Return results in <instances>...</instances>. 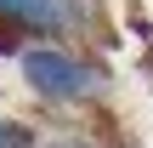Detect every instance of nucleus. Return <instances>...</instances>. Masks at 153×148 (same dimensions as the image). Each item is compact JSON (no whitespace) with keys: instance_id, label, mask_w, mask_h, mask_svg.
Returning <instances> with one entry per match:
<instances>
[{"instance_id":"nucleus-1","label":"nucleus","mask_w":153,"mask_h":148,"mask_svg":"<svg viewBox=\"0 0 153 148\" xmlns=\"http://www.w3.org/2000/svg\"><path fill=\"white\" fill-rule=\"evenodd\" d=\"M17 80L45 108H97V103H108V86H114L108 63L74 40H34L17 57Z\"/></svg>"},{"instance_id":"nucleus-3","label":"nucleus","mask_w":153,"mask_h":148,"mask_svg":"<svg viewBox=\"0 0 153 148\" xmlns=\"http://www.w3.org/2000/svg\"><path fill=\"white\" fill-rule=\"evenodd\" d=\"M0 148H40V131L17 114H0Z\"/></svg>"},{"instance_id":"nucleus-4","label":"nucleus","mask_w":153,"mask_h":148,"mask_svg":"<svg viewBox=\"0 0 153 148\" xmlns=\"http://www.w3.org/2000/svg\"><path fill=\"white\" fill-rule=\"evenodd\" d=\"M28 46H34V40H28V34H17V29H0V63H6V57H11V63H17V57H23V51H28Z\"/></svg>"},{"instance_id":"nucleus-2","label":"nucleus","mask_w":153,"mask_h":148,"mask_svg":"<svg viewBox=\"0 0 153 148\" xmlns=\"http://www.w3.org/2000/svg\"><path fill=\"white\" fill-rule=\"evenodd\" d=\"M97 0H0V29L28 40H97Z\"/></svg>"},{"instance_id":"nucleus-5","label":"nucleus","mask_w":153,"mask_h":148,"mask_svg":"<svg viewBox=\"0 0 153 148\" xmlns=\"http://www.w3.org/2000/svg\"><path fill=\"white\" fill-rule=\"evenodd\" d=\"M40 148H102L97 137H40Z\"/></svg>"}]
</instances>
